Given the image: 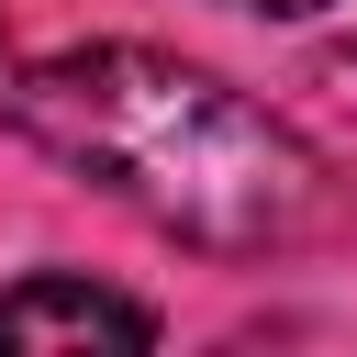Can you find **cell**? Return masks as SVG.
I'll return each instance as SVG.
<instances>
[{
    "label": "cell",
    "mask_w": 357,
    "mask_h": 357,
    "mask_svg": "<svg viewBox=\"0 0 357 357\" xmlns=\"http://www.w3.org/2000/svg\"><path fill=\"white\" fill-rule=\"evenodd\" d=\"M0 123L212 257H290L346 223V178L234 78L156 45H67L0 67Z\"/></svg>",
    "instance_id": "1"
},
{
    "label": "cell",
    "mask_w": 357,
    "mask_h": 357,
    "mask_svg": "<svg viewBox=\"0 0 357 357\" xmlns=\"http://www.w3.org/2000/svg\"><path fill=\"white\" fill-rule=\"evenodd\" d=\"M0 346H156V312L100 290V279H11L0 290Z\"/></svg>",
    "instance_id": "2"
},
{
    "label": "cell",
    "mask_w": 357,
    "mask_h": 357,
    "mask_svg": "<svg viewBox=\"0 0 357 357\" xmlns=\"http://www.w3.org/2000/svg\"><path fill=\"white\" fill-rule=\"evenodd\" d=\"M234 11H279V22H301V11H324V0H234Z\"/></svg>",
    "instance_id": "3"
},
{
    "label": "cell",
    "mask_w": 357,
    "mask_h": 357,
    "mask_svg": "<svg viewBox=\"0 0 357 357\" xmlns=\"http://www.w3.org/2000/svg\"><path fill=\"white\" fill-rule=\"evenodd\" d=\"M0 67H11V33H0Z\"/></svg>",
    "instance_id": "4"
}]
</instances>
